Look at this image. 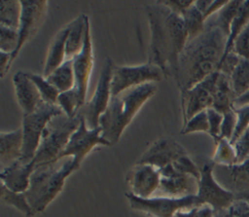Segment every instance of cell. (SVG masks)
Masks as SVG:
<instances>
[{
    "label": "cell",
    "mask_w": 249,
    "mask_h": 217,
    "mask_svg": "<svg viewBox=\"0 0 249 217\" xmlns=\"http://www.w3.org/2000/svg\"><path fill=\"white\" fill-rule=\"evenodd\" d=\"M227 40L226 33L207 19L204 31L189 41L179 54L174 80L180 92L219 71Z\"/></svg>",
    "instance_id": "6da1fadb"
},
{
    "label": "cell",
    "mask_w": 249,
    "mask_h": 217,
    "mask_svg": "<svg viewBox=\"0 0 249 217\" xmlns=\"http://www.w3.org/2000/svg\"><path fill=\"white\" fill-rule=\"evenodd\" d=\"M145 11L150 27L149 62L159 66L165 78H174L179 54L188 43L184 19L160 1L147 5Z\"/></svg>",
    "instance_id": "7a4b0ae2"
},
{
    "label": "cell",
    "mask_w": 249,
    "mask_h": 217,
    "mask_svg": "<svg viewBox=\"0 0 249 217\" xmlns=\"http://www.w3.org/2000/svg\"><path fill=\"white\" fill-rule=\"evenodd\" d=\"M156 90V84L149 83L112 96L106 111L99 119L102 137L110 146L119 142L124 129Z\"/></svg>",
    "instance_id": "3957f363"
},
{
    "label": "cell",
    "mask_w": 249,
    "mask_h": 217,
    "mask_svg": "<svg viewBox=\"0 0 249 217\" xmlns=\"http://www.w3.org/2000/svg\"><path fill=\"white\" fill-rule=\"evenodd\" d=\"M55 163L35 168L30 178L28 190L24 193L33 212H43L62 191L65 181L74 171L72 158L62 165L55 167Z\"/></svg>",
    "instance_id": "277c9868"
},
{
    "label": "cell",
    "mask_w": 249,
    "mask_h": 217,
    "mask_svg": "<svg viewBox=\"0 0 249 217\" xmlns=\"http://www.w3.org/2000/svg\"><path fill=\"white\" fill-rule=\"evenodd\" d=\"M81 117L69 118L65 114L53 117L46 127L35 154V168L56 163L66 148L71 135L80 125Z\"/></svg>",
    "instance_id": "5b68a950"
},
{
    "label": "cell",
    "mask_w": 249,
    "mask_h": 217,
    "mask_svg": "<svg viewBox=\"0 0 249 217\" xmlns=\"http://www.w3.org/2000/svg\"><path fill=\"white\" fill-rule=\"evenodd\" d=\"M60 114L64 113L57 104L53 105L45 102L33 113L23 114L20 127L23 134L21 162L33 161L46 127L53 117Z\"/></svg>",
    "instance_id": "8992f818"
},
{
    "label": "cell",
    "mask_w": 249,
    "mask_h": 217,
    "mask_svg": "<svg viewBox=\"0 0 249 217\" xmlns=\"http://www.w3.org/2000/svg\"><path fill=\"white\" fill-rule=\"evenodd\" d=\"M163 78L165 76L162 70L149 61L140 65L114 66L111 82L112 96L145 84L161 81Z\"/></svg>",
    "instance_id": "52a82bcc"
},
{
    "label": "cell",
    "mask_w": 249,
    "mask_h": 217,
    "mask_svg": "<svg viewBox=\"0 0 249 217\" xmlns=\"http://www.w3.org/2000/svg\"><path fill=\"white\" fill-rule=\"evenodd\" d=\"M125 198L131 209L153 217H174L175 213L180 210H190L194 207L201 206L196 196L184 198L152 197L150 199H141L130 193H126Z\"/></svg>",
    "instance_id": "ba28073f"
},
{
    "label": "cell",
    "mask_w": 249,
    "mask_h": 217,
    "mask_svg": "<svg viewBox=\"0 0 249 217\" xmlns=\"http://www.w3.org/2000/svg\"><path fill=\"white\" fill-rule=\"evenodd\" d=\"M113 63L109 57L105 58V62L99 74L95 90L91 98L85 103L78 115L83 117L89 128L93 129L99 127V119L106 111L112 98L111 82L113 75Z\"/></svg>",
    "instance_id": "9c48e42d"
},
{
    "label": "cell",
    "mask_w": 249,
    "mask_h": 217,
    "mask_svg": "<svg viewBox=\"0 0 249 217\" xmlns=\"http://www.w3.org/2000/svg\"><path fill=\"white\" fill-rule=\"evenodd\" d=\"M215 163L210 161L204 163L200 168V179L196 198L200 205H209L214 212H219L229 208L234 201V195L222 187L214 177L213 169Z\"/></svg>",
    "instance_id": "30bf717a"
},
{
    "label": "cell",
    "mask_w": 249,
    "mask_h": 217,
    "mask_svg": "<svg viewBox=\"0 0 249 217\" xmlns=\"http://www.w3.org/2000/svg\"><path fill=\"white\" fill-rule=\"evenodd\" d=\"M101 133L102 130L100 127L90 129L88 127L85 119L81 117L80 125L71 135L66 148L59 157V160L71 157L73 160V165L75 169L78 170L84 159L94 147L98 145L110 146V144L102 137Z\"/></svg>",
    "instance_id": "8fae6325"
},
{
    "label": "cell",
    "mask_w": 249,
    "mask_h": 217,
    "mask_svg": "<svg viewBox=\"0 0 249 217\" xmlns=\"http://www.w3.org/2000/svg\"><path fill=\"white\" fill-rule=\"evenodd\" d=\"M218 75L219 71L214 72L191 89L180 92L183 125L197 113L212 107L214 89Z\"/></svg>",
    "instance_id": "7c38bea8"
},
{
    "label": "cell",
    "mask_w": 249,
    "mask_h": 217,
    "mask_svg": "<svg viewBox=\"0 0 249 217\" xmlns=\"http://www.w3.org/2000/svg\"><path fill=\"white\" fill-rule=\"evenodd\" d=\"M213 174L222 187L234 195L235 200L249 202V158L232 165L215 164Z\"/></svg>",
    "instance_id": "4fadbf2b"
},
{
    "label": "cell",
    "mask_w": 249,
    "mask_h": 217,
    "mask_svg": "<svg viewBox=\"0 0 249 217\" xmlns=\"http://www.w3.org/2000/svg\"><path fill=\"white\" fill-rule=\"evenodd\" d=\"M21 4V17L18 26V46L17 51L12 54V64L18 57L22 47L34 37L42 25L47 11L49 2L46 0H29L22 1Z\"/></svg>",
    "instance_id": "5bb4252c"
},
{
    "label": "cell",
    "mask_w": 249,
    "mask_h": 217,
    "mask_svg": "<svg viewBox=\"0 0 249 217\" xmlns=\"http://www.w3.org/2000/svg\"><path fill=\"white\" fill-rule=\"evenodd\" d=\"M185 155L188 153L179 142L172 137L162 136L143 153L136 163L150 164L160 169Z\"/></svg>",
    "instance_id": "9a60e30c"
},
{
    "label": "cell",
    "mask_w": 249,
    "mask_h": 217,
    "mask_svg": "<svg viewBox=\"0 0 249 217\" xmlns=\"http://www.w3.org/2000/svg\"><path fill=\"white\" fill-rule=\"evenodd\" d=\"M72 59H73V67H74L75 81H76L74 88L79 94L80 101L83 107L86 103L89 83L91 71L93 68V60H94L89 19L87 23L83 49Z\"/></svg>",
    "instance_id": "2e32d148"
},
{
    "label": "cell",
    "mask_w": 249,
    "mask_h": 217,
    "mask_svg": "<svg viewBox=\"0 0 249 217\" xmlns=\"http://www.w3.org/2000/svg\"><path fill=\"white\" fill-rule=\"evenodd\" d=\"M125 182L129 193L141 199H150L160 184V169L145 163H135L128 171Z\"/></svg>",
    "instance_id": "e0dca14e"
},
{
    "label": "cell",
    "mask_w": 249,
    "mask_h": 217,
    "mask_svg": "<svg viewBox=\"0 0 249 217\" xmlns=\"http://www.w3.org/2000/svg\"><path fill=\"white\" fill-rule=\"evenodd\" d=\"M160 184L159 190L168 198H184L196 196L198 180L193 175L177 171L172 163L160 169Z\"/></svg>",
    "instance_id": "ac0fdd59"
},
{
    "label": "cell",
    "mask_w": 249,
    "mask_h": 217,
    "mask_svg": "<svg viewBox=\"0 0 249 217\" xmlns=\"http://www.w3.org/2000/svg\"><path fill=\"white\" fill-rule=\"evenodd\" d=\"M12 82L18 103L23 114L33 113L44 103L37 87L26 72L18 71L14 74Z\"/></svg>",
    "instance_id": "d6986e66"
},
{
    "label": "cell",
    "mask_w": 249,
    "mask_h": 217,
    "mask_svg": "<svg viewBox=\"0 0 249 217\" xmlns=\"http://www.w3.org/2000/svg\"><path fill=\"white\" fill-rule=\"evenodd\" d=\"M35 170L34 162L23 163L20 160L0 171L1 184L17 193H25L30 185V178Z\"/></svg>",
    "instance_id": "ffe728a7"
},
{
    "label": "cell",
    "mask_w": 249,
    "mask_h": 217,
    "mask_svg": "<svg viewBox=\"0 0 249 217\" xmlns=\"http://www.w3.org/2000/svg\"><path fill=\"white\" fill-rule=\"evenodd\" d=\"M23 134L21 127L0 132V169L19 161L22 157Z\"/></svg>",
    "instance_id": "44dd1931"
},
{
    "label": "cell",
    "mask_w": 249,
    "mask_h": 217,
    "mask_svg": "<svg viewBox=\"0 0 249 217\" xmlns=\"http://www.w3.org/2000/svg\"><path fill=\"white\" fill-rule=\"evenodd\" d=\"M68 35L67 25L61 28L50 43L44 68L43 76L48 77L53 71L66 60V39Z\"/></svg>",
    "instance_id": "7402d4cb"
},
{
    "label": "cell",
    "mask_w": 249,
    "mask_h": 217,
    "mask_svg": "<svg viewBox=\"0 0 249 217\" xmlns=\"http://www.w3.org/2000/svg\"><path fill=\"white\" fill-rule=\"evenodd\" d=\"M235 99L236 95L233 91L230 77L219 71L214 89L212 108L225 114L226 112L234 109Z\"/></svg>",
    "instance_id": "603a6c76"
},
{
    "label": "cell",
    "mask_w": 249,
    "mask_h": 217,
    "mask_svg": "<svg viewBox=\"0 0 249 217\" xmlns=\"http://www.w3.org/2000/svg\"><path fill=\"white\" fill-rule=\"evenodd\" d=\"M89 17L80 14L68 24V35L66 39V59L73 58L83 49Z\"/></svg>",
    "instance_id": "cb8c5ba5"
},
{
    "label": "cell",
    "mask_w": 249,
    "mask_h": 217,
    "mask_svg": "<svg viewBox=\"0 0 249 217\" xmlns=\"http://www.w3.org/2000/svg\"><path fill=\"white\" fill-rule=\"evenodd\" d=\"M47 80L54 86L59 92L72 90L75 87V73L73 67V59L67 58L60 66L53 71Z\"/></svg>",
    "instance_id": "d4e9b609"
},
{
    "label": "cell",
    "mask_w": 249,
    "mask_h": 217,
    "mask_svg": "<svg viewBox=\"0 0 249 217\" xmlns=\"http://www.w3.org/2000/svg\"><path fill=\"white\" fill-rule=\"evenodd\" d=\"M248 22H249V0H246V1H242L241 5L238 9L237 14H236L234 19L231 22V28H230V35H229L228 40H227L225 54L223 55L222 60L230 53L232 52L233 44H234L236 38L242 32V30L245 28V26L247 25ZM222 60H221V62H222Z\"/></svg>",
    "instance_id": "484cf974"
},
{
    "label": "cell",
    "mask_w": 249,
    "mask_h": 217,
    "mask_svg": "<svg viewBox=\"0 0 249 217\" xmlns=\"http://www.w3.org/2000/svg\"><path fill=\"white\" fill-rule=\"evenodd\" d=\"M21 17V4L18 0L0 1V25L18 29Z\"/></svg>",
    "instance_id": "4316f807"
},
{
    "label": "cell",
    "mask_w": 249,
    "mask_h": 217,
    "mask_svg": "<svg viewBox=\"0 0 249 217\" xmlns=\"http://www.w3.org/2000/svg\"><path fill=\"white\" fill-rule=\"evenodd\" d=\"M0 199L3 204L13 206L20 213H22L25 217H32L35 215L24 193H17L11 191L3 184H1Z\"/></svg>",
    "instance_id": "83f0119b"
},
{
    "label": "cell",
    "mask_w": 249,
    "mask_h": 217,
    "mask_svg": "<svg viewBox=\"0 0 249 217\" xmlns=\"http://www.w3.org/2000/svg\"><path fill=\"white\" fill-rule=\"evenodd\" d=\"M182 18L184 19L185 27L188 33V42L196 38L204 31L206 21L203 18V15L195 6V2L193 6H191L182 15Z\"/></svg>",
    "instance_id": "f1b7e54d"
},
{
    "label": "cell",
    "mask_w": 249,
    "mask_h": 217,
    "mask_svg": "<svg viewBox=\"0 0 249 217\" xmlns=\"http://www.w3.org/2000/svg\"><path fill=\"white\" fill-rule=\"evenodd\" d=\"M241 3L242 1L240 0L228 1V3L217 14H215V17L208 19H210L216 26L222 29L229 37L231 22L234 19Z\"/></svg>",
    "instance_id": "f546056e"
},
{
    "label": "cell",
    "mask_w": 249,
    "mask_h": 217,
    "mask_svg": "<svg viewBox=\"0 0 249 217\" xmlns=\"http://www.w3.org/2000/svg\"><path fill=\"white\" fill-rule=\"evenodd\" d=\"M230 79L236 98L247 91L249 89V59L240 57Z\"/></svg>",
    "instance_id": "4dcf8cb0"
},
{
    "label": "cell",
    "mask_w": 249,
    "mask_h": 217,
    "mask_svg": "<svg viewBox=\"0 0 249 217\" xmlns=\"http://www.w3.org/2000/svg\"><path fill=\"white\" fill-rule=\"evenodd\" d=\"M216 143V150L212 162L219 165H232L237 163L236 152L234 146L230 140L220 138Z\"/></svg>",
    "instance_id": "1f68e13d"
},
{
    "label": "cell",
    "mask_w": 249,
    "mask_h": 217,
    "mask_svg": "<svg viewBox=\"0 0 249 217\" xmlns=\"http://www.w3.org/2000/svg\"><path fill=\"white\" fill-rule=\"evenodd\" d=\"M26 73H27V76L33 81V83L37 87L43 101L48 104L56 105L57 98L60 93L58 91V90L54 86H53L47 80V78L44 77L43 75H39V74H35V73H28V72H26Z\"/></svg>",
    "instance_id": "d6a6232c"
},
{
    "label": "cell",
    "mask_w": 249,
    "mask_h": 217,
    "mask_svg": "<svg viewBox=\"0 0 249 217\" xmlns=\"http://www.w3.org/2000/svg\"><path fill=\"white\" fill-rule=\"evenodd\" d=\"M57 105L61 108V110L67 117H77L79 111L82 108V104L75 88L70 90L60 92L57 98Z\"/></svg>",
    "instance_id": "836d02e7"
},
{
    "label": "cell",
    "mask_w": 249,
    "mask_h": 217,
    "mask_svg": "<svg viewBox=\"0 0 249 217\" xmlns=\"http://www.w3.org/2000/svg\"><path fill=\"white\" fill-rule=\"evenodd\" d=\"M209 131V123L207 112L202 111L192 117L185 125L182 126L181 134H190L194 132H207Z\"/></svg>",
    "instance_id": "e575fe53"
},
{
    "label": "cell",
    "mask_w": 249,
    "mask_h": 217,
    "mask_svg": "<svg viewBox=\"0 0 249 217\" xmlns=\"http://www.w3.org/2000/svg\"><path fill=\"white\" fill-rule=\"evenodd\" d=\"M18 46V29L0 25V52L13 54Z\"/></svg>",
    "instance_id": "d590c367"
},
{
    "label": "cell",
    "mask_w": 249,
    "mask_h": 217,
    "mask_svg": "<svg viewBox=\"0 0 249 217\" xmlns=\"http://www.w3.org/2000/svg\"><path fill=\"white\" fill-rule=\"evenodd\" d=\"M234 111L237 116V122L234 133L231 140V143L232 145L238 140V138L242 135L245 129L249 127V105L234 108Z\"/></svg>",
    "instance_id": "8d00e7d4"
},
{
    "label": "cell",
    "mask_w": 249,
    "mask_h": 217,
    "mask_svg": "<svg viewBox=\"0 0 249 217\" xmlns=\"http://www.w3.org/2000/svg\"><path fill=\"white\" fill-rule=\"evenodd\" d=\"M214 217H249V202L235 200L229 208L214 212Z\"/></svg>",
    "instance_id": "74e56055"
},
{
    "label": "cell",
    "mask_w": 249,
    "mask_h": 217,
    "mask_svg": "<svg viewBox=\"0 0 249 217\" xmlns=\"http://www.w3.org/2000/svg\"><path fill=\"white\" fill-rule=\"evenodd\" d=\"M172 165L177 171L193 175L199 181L200 168L197 167V165L193 162V160L189 157V155L182 156L181 158L176 160L174 163H172Z\"/></svg>",
    "instance_id": "f35d334b"
},
{
    "label": "cell",
    "mask_w": 249,
    "mask_h": 217,
    "mask_svg": "<svg viewBox=\"0 0 249 217\" xmlns=\"http://www.w3.org/2000/svg\"><path fill=\"white\" fill-rule=\"evenodd\" d=\"M236 122H237V116H236L234 109L230 110V111L226 112L225 114H223V122H222V126H221L220 138H225V139H228L231 141V137L234 133V130H235Z\"/></svg>",
    "instance_id": "ab89813d"
},
{
    "label": "cell",
    "mask_w": 249,
    "mask_h": 217,
    "mask_svg": "<svg viewBox=\"0 0 249 217\" xmlns=\"http://www.w3.org/2000/svg\"><path fill=\"white\" fill-rule=\"evenodd\" d=\"M232 52H234L239 57L249 59V22L236 38Z\"/></svg>",
    "instance_id": "60d3db41"
},
{
    "label": "cell",
    "mask_w": 249,
    "mask_h": 217,
    "mask_svg": "<svg viewBox=\"0 0 249 217\" xmlns=\"http://www.w3.org/2000/svg\"><path fill=\"white\" fill-rule=\"evenodd\" d=\"M208 123H209V131L208 133L212 136V138L216 141L220 138L221 133V126L223 122V114L216 111L214 108H208L206 110Z\"/></svg>",
    "instance_id": "b9f144b4"
},
{
    "label": "cell",
    "mask_w": 249,
    "mask_h": 217,
    "mask_svg": "<svg viewBox=\"0 0 249 217\" xmlns=\"http://www.w3.org/2000/svg\"><path fill=\"white\" fill-rule=\"evenodd\" d=\"M233 146L236 152L237 163H240L249 158V127L245 129Z\"/></svg>",
    "instance_id": "7bdbcfd3"
},
{
    "label": "cell",
    "mask_w": 249,
    "mask_h": 217,
    "mask_svg": "<svg viewBox=\"0 0 249 217\" xmlns=\"http://www.w3.org/2000/svg\"><path fill=\"white\" fill-rule=\"evenodd\" d=\"M240 60V57L234 53L231 52L221 62L220 67H219V71L229 77H231V73L233 72L234 68L236 67V65L238 64Z\"/></svg>",
    "instance_id": "ee69618b"
},
{
    "label": "cell",
    "mask_w": 249,
    "mask_h": 217,
    "mask_svg": "<svg viewBox=\"0 0 249 217\" xmlns=\"http://www.w3.org/2000/svg\"><path fill=\"white\" fill-rule=\"evenodd\" d=\"M164 6H166L172 12L182 16L191 6H193L194 1H187V0H168V1H160Z\"/></svg>",
    "instance_id": "f6af8a7d"
},
{
    "label": "cell",
    "mask_w": 249,
    "mask_h": 217,
    "mask_svg": "<svg viewBox=\"0 0 249 217\" xmlns=\"http://www.w3.org/2000/svg\"><path fill=\"white\" fill-rule=\"evenodd\" d=\"M12 65V54L0 52V76L3 79Z\"/></svg>",
    "instance_id": "bcb514c9"
},
{
    "label": "cell",
    "mask_w": 249,
    "mask_h": 217,
    "mask_svg": "<svg viewBox=\"0 0 249 217\" xmlns=\"http://www.w3.org/2000/svg\"><path fill=\"white\" fill-rule=\"evenodd\" d=\"M227 3H228V1L212 0V3H211V5H210V7L208 8L207 12H206L205 15H204V19H205V21H206L208 18H212L213 15L217 14Z\"/></svg>",
    "instance_id": "7dc6e473"
},
{
    "label": "cell",
    "mask_w": 249,
    "mask_h": 217,
    "mask_svg": "<svg viewBox=\"0 0 249 217\" xmlns=\"http://www.w3.org/2000/svg\"><path fill=\"white\" fill-rule=\"evenodd\" d=\"M194 217H214V209L209 205H201L195 207Z\"/></svg>",
    "instance_id": "c3c4849f"
},
{
    "label": "cell",
    "mask_w": 249,
    "mask_h": 217,
    "mask_svg": "<svg viewBox=\"0 0 249 217\" xmlns=\"http://www.w3.org/2000/svg\"><path fill=\"white\" fill-rule=\"evenodd\" d=\"M211 3H212V0H196L195 6L203 15V18H204V15L207 12L208 8L210 7Z\"/></svg>",
    "instance_id": "681fc988"
},
{
    "label": "cell",
    "mask_w": 249,
    "mask_h": 217,
    "mask_svg": "<svg viewBox=\"0 0 249 217\" xmlns=\"http://www.w3.org/2000/svg\"><path fill=\"white\" fill-rule=\"evenodd\" d=\"M246 105H249V89L247 91H245L243 94H241L235 99L234 108H238Z\"/></svg>",
    "instance_id": "f907efd6"
},
{
    "label": "cell",
    "mask_w": 249,
    "mask_h": 217,
    "mask_svg": "<svg viewBox=\"0 0 249 217\" xmlns=\"http://www.w3.org/2000/svg\"><path fill=\"white\" fill-rule=\"evenodd\" d=\"M194 208L190 210H180L175 213L174 217H194Z\"/></svg>",
    "instance_id": "816d5d0a"
}]
</instances>
